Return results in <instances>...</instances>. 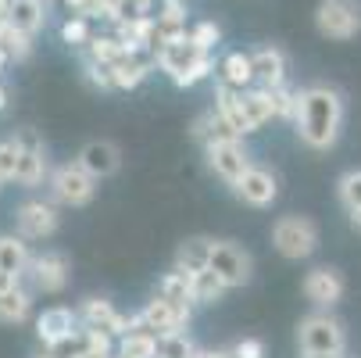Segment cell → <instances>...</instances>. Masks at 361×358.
Returning a JSON list of instances; mask_svg holds the SVG:
<instances>
[{
    "label": "cell",
    "instance_id": "1",
    "mask_svg": "<svg viewBox=\"0 0 361 358\" xmlns=\"http://www.w3.org/2000/svg\"><path fill=\"white\" fill-rule=\"evenodd\" d=\"M293 126L304 147L312 150H329L340 140L343 129V97L340 90L315 83L297 90V108H293Z\"/></svg>",
    "mask_w": 361,
    "mask_h": 358
},
{
    "label": "cell",
    "instance_id": "2",
    "mask_svg": "<svg viewBox=\"0 0 361 358\" xmlns=\"http://www.w3.org/2000/svg\"><path fill=\"white\" fill-rule=\"evenodd\" d=\"M154 65H158L176 86H197L200 79H208L215 72V58L208 54V50H200L190 32L176 36V40H165L158 43V50H154Z\"/></svg>",
    "mask_w": 361,
    "mask_h": 358
},
{
    "label": "cell",
    "instance_id": "3",
    "mask_svg": "<svg viewBox=\"0 0 361 358\" xmlns=\"http://www.w3.org/2000/svg\"><path fill=\"white\" fill-rule=\"evenodd\" d=\"M272 244L290 262L312 258V254L319 251V226L307 215H279L272 222Z\"/></svg>",
    "mask_w": 361,
    "mask_h": 358
},
{
    "label": "cell",
    "instance_id": "4",
    "mask_svg": "<svg viewBox=\"0 0 361 358\" xmlns=\"http://www.w3.org/2000/svg\"><path fill=\"white\" fill-rule=\"evenodd\" d=\"M297 347L300 354H343L347 347L343 323L333 319L329 312H312L297 326Z\"/></svg>",
    "mask_w": 361,
    "mask_h": 358
},
{
    "label": "cell",
    "instance_id": "5",
    "mask_svg": "<svg viewBox=\"0 0 361 358\" xmlns=\"http://www.w3.org/2000/svg\"><path fill=\"white\" fill-rule=\"evenodd\" d=\"M190 316H193V309H179V304H172V301H165V297L154 294L136 316H129V330H147V333H154V337L186 333Z\"/></svg>",
    "mask_w": 361,
    "mask_h": 358
},
{
    "label": "cell",
    "instance_id": "6",
    "mask_svg": "<svg viewBox=\"0 0 361 358\" xmlns=\"http://www.w3.org/2000/svg\"><path fill=\"white\" fill-rule=\"evenodd\" d=\"M47 186H50L54 204H68V208H86V204L97 197V179L86 176L79 169V162H65L58 169H50Z\"/></svg>",
    "mask_w": 361,
    "mask_h": 358
},
{
    "label": "cell",
    "instance_id": "7",
    "mask_svg": "<svg viewBox=\"0 0 361 358\" xmlns=\"http://www.w3.org/2000/svg\"><path fill=\"white\" fill-rule=\"evenodd\" d=\"M58 226H61V212H58L54 201L29 197V201H22L18 208H15V233H18L25 244L54 237Z\"/></svg>",
    "mask_w": 361,
    "mask_h": 358
},
{
    "label": "cell",
    "instance_id": "8",
    "mask_svg": "<svg viewBox=\"0 0 361 358\" xmlns=\"http://www.w3.org/2000/svg\"><path fill=\"white\" fill-rule=\"evenodd\" d=\"M15 143H18V162H15V183L22 186H39L47 176H50V158H47V147H43V136L36 129H18L15 133Z\"/></svg>",
    "mask_w": 361,
    "mask_h": 358
},
{
    "label": "cell",
    "instance_id": "9",
    "mask_svg": "<svg viewBox=\"0 0 361 358\" xmlns=\"http://www.w3.org/2000/svg\"><path fill=\"white\" fill-rule=\"evenodd\" d=\"M208 269L222 280L226 290H236V287H247V283H250L254 262H250V254H247L240 244H233V240H215Z\"/></svg>",
    "mask_w": 361,
    "mask_h": 358
},
{
    "label": "cell",
    "instance_id": "10",
    "mask_svg": "<svg viewBox=\"0 0 361 358\" xmlns=\"http://www.w3.org/2000/svg\"><path fill=\"white\" fill-rule=\"evenodd\" d=\"M315 25L326 40H350L361 32V11L350 0H322L315 11Z\"/></svg>",
    "mask_w": 361,
    "mask_h": 358
},
{
    "label": "cell",
    "instance_id": "11",
    "mask_svg": "<svg viewBox=\"0 0 361 358\" xmlns=\"http://www.w3.org/2000/svg\"><path fill=\"white\" fill-rule=\"evenodd\" d=\"M36 290L43 294H61L68 287V276H72V262H68V254L65 251H43V254H32V262H29V273Z\"/></svg>",
    "mask_w": 361,
    "mask_h": 358
},
{
    "label": "cell",
    "instance_id": "12",
    "mask_svg": "<svg viewBox=\"0 0 361 358\" xmlns=\"http://www.w3.org/2000/svg\"><path fill=\"white\" fill-rule=\"evenodd\" d=\"M204 158H208V169L222 179V183H236L254 162H250V150L243 140H226V143H212L204 147Z\"/></svg>",
    "mask_w": 361,
    "mask_h": 358
},
{
    "label": "cell",
    "instance_id": "13",
    "mask_svg": "<svg viewBox=\"0 0 361 358\" xmlns=\"http://www.w3.org/2000/svg\"><path fill=\"white\" fill-rule=\"evenodd\" d=\"M233 193L250 204V208H269V204L279 197V179L276 172H269L265 165H250L236 183H233Z\"/></svg>",
    "mask_w": 361,
    "mask_h": 358
},
{
    "label": "cell",
    "instance_id": "14",
    "mask_svg": "<svg viewBox=\"0 0 361 358\" xmlns=\"http://www.w3.org/2000/svg\"><path fill=\"white\" fill-rule=\"evenodd\" d=\"M75 316H79V326L82 330H100V333H108V337H122L129 330V316H122L108 297H86L82 309Z\"/></svg>",
    "mask_w": 361,
    "mask_h": 358
},
{
    "label": "cell",
    "instance_id": "15",
    "mask_svg": "<svg viewBox=\"0 0 361 358\" xmlns=\"http://www.w3.org/2000/svg\"><path fill=\"white\" fill-rule=\"evenodd\" d=\"M75 162H79V169H82L86 176H93V179L100 183V179H108V176H115V172L122 169V150H118V143H111V140H90L79 155H75Z\"/></svg>",
    "mask_w": 361,
    "mask_h": 358
},
{
    "label": "cell",
    "instance_id": "16",
    "mask_svg": "<svg viewBox=\"0 0 361 358\" xmlns=\"http://www.w3.org/2000/svg\"><path fill=\"white\" fill-rule=\"evenodd\" d=\"M75 330H79V316H75L72 309H65V304L43 309V316L36 319V337H39V344H43L47 351L58 347L61 340H68Z\"/></svg>",
    "mask_w": 361,
    "mask_h": 358
},
{
    "label": "cell",
    "instance_id": "17",
    "mask_svg": "<svg viewBox=\"0 0 361 358\" xmlns=\"http://www.w3.org/2000/svg\"><path fill=\"white\" fill-rule=\"evenodd\" d=\"M304 297L315 304V309H333L343 297V276L329 265H319L304 276Z\"/></svg>",
    "mask_w": 361,
    "mask_h": 358
},
{
    "label": "cell",
    "instance_id": "18",
    "mask_svg": "<svg viewBox=\"0 0 361 358\" xmlns=\"http://www.w3.org/2000/svg\"><path fill=\"white\" fill-rule=\"evenodd\" d=\"M250 72H254V86L276 90L286 83V54L279 47H257L250 50Z\"/></svg>",
    "mask_w": 361,
    "mask_h": 358
},
{
    "label": "cell",
    "instance_id": "19",
    "mask_svg": "<svg viewBox=\"0 0 361 358\" xmlns=\"http://www.w3.org/2000/svg\"><path fill=\"white\" fill-rule=\"evenodd\" d=\"M150 68H154V54H150V50H133L129 58H122L118 65L108 68L111 90H136L150 76Z\"/></svg>",
    "mask_w": 361,
    "mask_h": 358
},
{
    "label": "cell",
    "instance_id": "20",
    "mask_svg": "<svg viewBox=\"0 0 361 358\" xmlns=\"http://www.w3.org/2000/svg\"><path fill=\"white\" fill-rule=\"evenodd\" d=\"M29 262H32V251L22 237L18 233H0V273L8 280H22L29 273Z\"/></svg>",
    "mask_w": 361,
    "mask_h": 358
},
{
    "label": "cell",
    "instance_id": "21",
    "mask_svg": "<svg viewBox=\"0 0 361 358\" xmlns=\"http://www.w3.org/2000/svg\"><path fill=\"white\" fill-rule=\"evenodd\" d=\"M215 112L229 122V129L236 136H250L254 126L247 122V112H243V90H229V86H215Z\"/></svg>",
    "mask_w": 361,
    "mask_h": 358
},
{
    "label": "cell",
    "instance_id": "22",
    "mask_svg": "<svg viewBox=\"0 0 361 358\" xmlns=\"http://www.w3.org/2000/svg\"><path fill=\"white\" fill-rule=\"evenodd\" d=\"M212 247H215L212 237H190L186 244H179L172 269H179V273H186V276L204 273V269H208V262H212Z\"/></svg>",
    "mask_w": 361,
    "mask_h": 358
},
{
    "label": "cell",
    "instance_id": "23",
    "mask_svg": "<svg viewBox=\"0 0 361 358\" xmlns=\"http://www.w3.org/2000/svg\"><path fill=\"white\" fill-rule=\"evenodd\" d=\"M4 22H11L18 32L36 40V32L47 25V0H15Z\"/></svg>",
    "mask_w": 361,
    "mask_h": 358
},
{
    "label": "cell",
    "instance_id": "24",
    "mask_svg": "<svg viewBox=\"0 0 361 358\" xmlns=\"http://www.w3.org/2000/svg\"><path fill=\"white\" fill-rule=\"evenodd\" d=\"M29 312H32V290H25L22 280L0 290V323H25Z\"/></svg>",
    "mask_w": 361,
    "mask_h": 358
},
{
    "label": "cell",
    "instance_id": "25",
    "mask_svg": "<svg viewBox=\"0 0 361 358\" xmlns=\"http://www.w3.org/2000/svg\"><path fill=\"white\" fill-rule=\"evenodd\" d=\"M158 15H154V29H158V43L176 40L186 32V4L183 0H158Z\"/></svg>",
    "mask_w": 361,
    "mask_h": 358
},
{
    "label": "cell",
    "instance_id": "26",
    "mask_svg": "<svg viewBox=\"0 0 361 358\" xmlns=\"http://www.w3.org/2000/svg\"><path fill=\"white\" fill-rule=\"evenodd\" d=\"M219 83L229 86V90H250V86H254L250 54H243V50H233V54H226L222 65H219Z\"/></svg>",
    "mask_w": 361,
    "mask_h": 358
},
{
    "label": "cell",
    "instance_id": "27",
    "mask_svg": "<svg viewBox=\"0 0 361 358\" xmlns=\"http://www.w3.org/2000/svg\"><path fill=\"white\" fill-rule=\"evenodd\" d=\"M86 50H90V58H86V61H97V65L111 68V65H118L122 58H129L136 47H129V43L118 40V36H97V32H93V40L86 43Z\"/></svg>",
    "mask_w": 361,
    "mask_h": 358
},
{
    "label": "cell",
    "instance_id": "28",
    "mask_svg": "<svg viewBox=\"0 0 361 358\" xmlns=\"http://www.w3.org/2000/svg\"><path fill=\"white\" fill-rule=\"evenodd\" d=\"M193 140H200L204 147H212V143H226V140H243L229 129V122L212 108V112H204L197 122H193Z\"/></svg>",
    "mask_w": 361,
    "mask_h": 358
},
{
    "label": "cell",
    "instance_id": "29",
    "mask_svg": "<svg viewBox=\"0 0 361 358\" xmlns=\"http://www.w3.org/2000/svg\"><path fill=\"white\" fill-rule=\"evenodd\" d=\"M158 297L179 304V309H193V290H190V276L179 273V269H169L161 280H158V290H154Z\"/></svg>",
    "mask_w": 361,
    "mask_h": 358
},
{
    "label": "cell",
    "instance_id": "30",
    "mask_svg": "<svg viewBox=\"0 0 361 358\" xmlns=\"http://www.w3.org/2000/svg\"><path fill=\"white\" fill-rule=\"evenodd\" d=\"M243 112H247V122H250V126H254V133H257L265 122H272V119H276V115H272V93H269V90H262V86L243 90Z\"/></svg>",
    "mask_w": 361,
    "mask_h": 358
},
{
    "label": "cell",
    "instance_id": "31",
    "mask_svg": "<svg viewBox=\"0 0 361 358\" xmlns=\"http://www.w3.org/2000/svg\"><path fill=\"white\" fill-rule=\"evenodd\" d=\"M154 351H158V337L147 333V330H126L118 337V351L122 358H154Z\"/></svg>",
    "mask_w": 361,
    "mask_h": 358
},
{
    "label": "cell",
    "instance_id": "32",
    "mask_svg": "<svg viewBox=\"0 0 361 358\" xmlns=\"http://www.w3.org/2000/svg\"><path fill=\"white\" fill-rule=\"evenodd\" d=\"M0 50L8 54V61H25L32 54V36L18 32L11 22H0Z\"/></svg>",
    "mask_w": 361,
    "mask_h": 358
},
{
    "label": "cell",
    "instance_id": "33",
    "mask_svg": "<svg viewBox=\"0 0 361 358\" xmlns=\"http://www.w3.org/2000/svg\"><path fill=\"white\" fill-rule=\"evenodd\" d=\"M190 290H193V304H215V301L226 297V287H222V280L212 269L190 276Z\"/></svg>",
    "mask_w": 361,
    "mask_h": 358
},
{
    "label": "cell",
    "instance_id": "34",
    "mask_svg": "<svg viewBox=\"0 0 361 358\" xmlns=\"http://www.w3.org/2000/svg\"><path fill=\"white\" fill-rule=\"evenodd\" d=\"M197 344L190 340V333H165L158 337V351L154 358H197Z\"/></svg>",
    "mask_w": 361,
    "mask_h": 358
},
{
    "label": "cell",
    "instance_id": "35",
    "mask_svg": "<svg viewBox=\"0 0 361 358\" xmlns=\"http://www.w3.org/2000/svg\"><path fill=\"white\" fill-rule=\"evenodd\" d=\"M336 197H340V204H343L350 215L361 212V169H350V172L340 176V183H336Z\"/></svg>",
    "mask_w": 361,
    "mask_h": 358
},
{
    "label": "cell",
    "instance_id": "36",
    "mask_svg": "<svg viewBox=\"0 0 361 358\" xmlns=\"http://www.w3.org/2000/svg\"><path fill=\"white\" fill-rule=\"evenodd\" d=\"M61 40H65L68 47H86V43L93 40L90 18H82V15H72V18L61 25Z\"/></svg>",
    "mask_w": 361,
    "mask_h": 358
},
{
    "label": "cell",
    "instance_id": "37",
    "mask_svg": "<svg viewBox=\"0 0 361 358\" xmlns=\"http://www.w3.org/2000/svg\"><path fill=\"white\" fill-rule=\"evenodd\" d=\"M269 93H272V115H276V119H290V122H293L297 90H290V86L283 83V86H276V90H269Z\"/></svg>",
    "mask_w": 361,
    "mask_h": 358
},
{
    "label": "cell",
    "instance_id": "38",
    "mask_svg": "<svg viewBox=\"0 0 361 358\" xmlns=\"http://www.w3.org/2000/svg\"><path fill=\"white\" fill-rule=\"evenodd\" d=\"M190 32V40L200 47V50H208V54H212V50L219 47V40H222V29L215 25V22H197L193 29H186Z\"/></svg>",
    "mask_w": 361,
    "mask_h": 358
},
{
    "label": "cell",
    "instance_id": "39",
    "mask_svg": "<svg viewBox=\"0 0 361 358\" xmlns=\"http://www.w3.org/2000/svg\"><path fill=\"white\" fill-rule=\"evenodd\" d=\"M15 162H18V143H15V136L0 140V176H4L8 183L15 179Z\"/></svg>",
    "mask_w": 361,
    "mask_h": 358
},
{
    "label": "cell",
    "instance_id": "40",
    "mask_svg": "<svg viewBox=\"0 0 361 358\" xmlns=\"http://www.w3.org/2000/svg\"><path fill=\"white\" fill-rule=\"evenodd\" d=\"M233 358H265V344L257 337H240L233 347H229Z\"/></svg>",
    "mask_w": 361,
    "mask_h": 358
},
{
    "label": "cell",
    "instance_id": "41",
    "mask_svg": "<svg viewBox=\"0 0 361 358\" xmlns=\"http://www.w3.org/2000/svg\"><path fill=\"white\" fill-rule=\"evenodd\" d=\"M82 72H86V79H90L97 90H111V76H108V68H104V65L86 61V65H82Z\"/></svg>",
    "mask_w": 361,
    "mask_h": 358
},
{
    "label": "cell",
    "instance_id": "42",
    "mask_svg": "<svg viewBox=\"0 0 361 358\" xmlns=\"http://www.w3.org/2000/svg\"><path fill=\"white\" fill-rule=\"evenodd\" d=\"M197 358H233V354H229V347H204V351H197Z\"/></svg>",
    "mask_w": 361,
    "mask_h": 358
},
{
    "label": "cell",
    "instance_id": "43",
    "mask_svg": "<svg viewBox=\"0 0 361 358\" xmlns=\"http://www.w3.org/2000/svg\"><path fill=\"white\" fill-rule=\"evenodd\" d=\"M115 354V351H111ZM111 354H100V351H82V354H75V358H111Z\"/></svg>",
    "mask_w": 361,
    "mask_h": 358
},
{
    "label": "cell",
    "instance_id": "44",
    "mask_svg": "<svg viewBox=\"0 0 361 358\" xmlns=\"http://www.w3.org/2000/svg\"><path fill=\"white\" fill-rule=\"evenodd\" d=\"M4 108H8V86L0 83V112H4Z\"/></svg>",
    "mask_w": 361,
    "mask_h": 358
},
{
    "label": "cell",
    "instance_id": "45",
    "mask_svg": "<svg viewBox=\"0 0 361 358\" xmlns=\"http://www.w3.org/2000/svg\"><path fill=\"white\" fill-rule=\"evenodd\" d=\"M11 283H18V280H8L4 273H0V290H4V287H11Z\"/></svg>",
    "mask_w": 361,
    "mask_h": 358
},
{
    "label": "cell",
    "instance_id": "46",
    "mask_svg": "<svg viewBox=\"0 0 361 358\" xmlns=\"http://www.w3.org/2000/svg\"><path fill=\"white\" fill-rule=\"evenodd\" d=\"M300 358H343V354H300Z\"/></svg>",
    "mask_w": 361,
    "mask_h": 358
},
{
    "label": "cell",
    "instance_id": "47",
    "mask_svg": "<svg viewBox=\"0 0 361 358\" xmlns=\"http://www.w3.org/2000/svg\"><path fill=\"white\" fill-rule=\"evenodd\" d=\"M4 65H8V54H4V50H0V72H4Z\"/></svg>",
    "mask_w": 361,
    "mask_h": 358
},
{
    "label": "cell",
    "instance_id": "48",
    "mask_svg": "<svg viewBox=\"0 0 361 358\" xmlns=\"http://www.w3.org/2000/svg\"><path fill=\"white\" fill-rule=\"evenodd\" d=\"M36 358H58L54 351H43V354H36Z\"/></svg>",
    "mask_w": 361,
    "mask_h": 358
},
{
    "label": "cell",
    "instance_id": "49",
    "mask_svg": "<svg viewBox=\"0 0 361 358\" xmlns=\"http://www.w3.org/2000/svg\"><path fill=\"white\" fill-rule=\"evenodd\" d=\"M354 226H357V229H361V212H354Z\"/></svg>",
    "mask_w": 361,
    "mask_h": 358
},
{
    "label": "cell",
    "instance_id": "50",
    "mask_svg": "<svg viewBox=\"0 0 361 358\" xmlns=\"http://www.w3.org/2000/svg\"><path fill=\"white\" fill-rule=\"evenodd\" d=\"M4 183H8V179H4V176H0V186H4Z\"/></svg>",
    "mask_w": 361,
    "mask_h": 358
},
{
    "label": "cell",
    "instance_id": "51",
    "mask_svg": "<svg viewBox=\"0 0 361 358\" xmlns=\"http://www.w3.org/2000/svg\"><path fill=\"white\" fill-rule=\"evenodd\" d=\"M143 4H154V0H143Z\"/></svg>",
    "mask_w": 361,
    "mask_h": 358
},
{
    "label": "cell",
    "instance_id": "52",
    "mask_svg": "<svg viewBox=\"0 0 361 358\" xmlns=\"http://www.w3.org/2000/svg\"><path fill=\"white\" fill-rule=\"evenodd\" d=\"M111 358H122V354H111Z\"/></svg>",
    "mask_w": 361,
    "mask_h": 358
}]
</instances>
